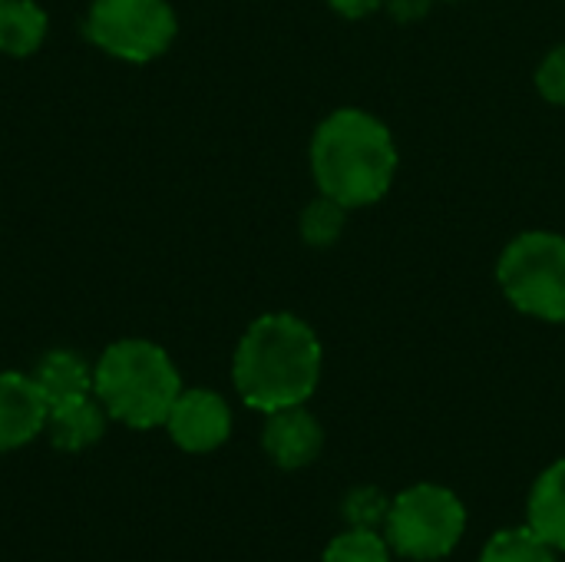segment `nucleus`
Instances as JSON below:
<instances>
[{
  "label": "nucleus",
  "mask_w": 565,
  "mask_h": 562,
  "mask_svg": "<svg viewBox=\"0 0 565 562\" xmlns=\"http://www.w3.org/2000/svg\"><path fill=\"white\" fill-rule=\"evenodd\" d=\"M321 368L324 348L315 328L298 315L271 311L255 318L242 335L232 358V381L252 411L271 414L305 404L321 384Z\"/></svg>",
  "instance_id": "obj_1"
},
{
  "label": "nucleus",
  "mask_w": 565,
  "mask_h": 562,
  "mask_svg": "<svg viewBox=\"0 0 565 562\" xmlns=\"http://www.w3.org/2000/svg\"><path fill=\"white\" fill-rule=\"evenodd\" d=\"M397 142L391 129L358 106L324 116L311 136V172L324 195L348 209L381 202L397 176Z\"/></svg>",
  "instance_id": "obj_2"
},
{
  "label": "nucleus",
  "mask_w": 565,
  "mask_h": 562,
  "mask_svg": "<svg viewBox=\"0 0 565 562\" xmlns=\"http://www.w3.org/2000/svg\"><path fill=\"white\" fill-rule=\"evenodd\" d=\"M93 394L106 407L109 421L132 431H152L166 424L175 397L182 394V378L156 341L122 338L93 364Z\"/></svg>",
  "instance_id": "obj_3"
},
{
  "label": "nucleus",
  "mask_w": 565,
  "mask_h": 562,
  "mask_svg": "<svg viewBox=\"0 0 565 562\" xmlns=\"http://www.w3.org/2000/svg\"><path fill=\"white\" fill-rule=\"evenodd\" d=\"M497 282L516 311L565 325V235L536 229L507 242L497 262Z\"/></svg>",
  "instance_id": "obj_4"
},
{
  "label": "nucleus",
  "mask_w": 565,
  "mask_h": 562,
  "mask_svg": "<svg viewBox=\"0 0 565 562\" xmlns=\"http://www.w3.org/2000/svg\"><path fill=\"white\" fill-rule=\"evenodd\" d=\"M467 533L463 500L440 484H414L391 500L384 537L404 560L434 562L450 556Z\"/></svg>",
  "instance_id": "obj_5"
},
{
  "label": "nucleus",
  "mask_w": 565,
  "mask_h": 562,
  "mask_svg": "<svg viewBox=\"0 0 565 562\" xmlns=\"http://www.w3.org/2000/svg\"><path fill=\"white\" fill-rule=\"evenodd\" d=\"M179 20L169 0H93L86 36L103 53L126 63H149L175 40Z\"/></svg>",
  "instance_id": "obj_6"
},
{
  "label": "nucleus",
  "mask_w": 565,
  "mask_h": 562,
  "mask_svg": "<svg viewBox=\"0 0 565 562\" xmlns=\"http://www.w3.org/2000/svg\"><path fill=\"white\" fill-rule=\"evenodd\" d=\"M172 444L185 454H212L232 437V407L209 388H182L166 424Z\"/></svg>",
  "instance_id": "obj_7"
},
{
  "label": "nucleus",
  "mask_w": 565,
  "mask_h": 562,
  "mask_svg": "<svg viewBox=\"0 0 565 562\" xmlns=\"http://www.w3.org/2000/svg\"><path fill=\"white\" fill-rule=\"evenodd\" d=\"M262 447H265V454H268V460L275 467L305 470L324 450V427L305 404L281 407V411L265 414Z\"/></svg>",
  "instance_id": "obj_8"
},
{
  "label": "nucleus",
  "mask_w": 565,
  "mask_h": 562,
  "mask_svg": "<svg viewBox=\"0 0 565 562\" xmlns=\"http://www.w3.org/2000/svg\"><path fill=\"white\" fill-rule=\"evenodd\" d=\"M50 404L36 381L20 371H0V454L20 450L46 427Z\"/></svg>",
  "instance_id": "obj_9"
},
{
  "label": "nucleus",
  "mask_w": 565,
  "mask_h": 562,
  "mask_svg": "<svg viewBox=\"0 0 565 562\" xmlns=\"http://www.w3.org/2000/svg\"><path fill=\"white\" fill-rule=\"evenodd\" d=\"M109 424L106 407L96 401V394H83V397H70L50 407L46 414V427L43 434L50 437V444L63 454H79L89 450L103 441Z\"/></svg>",
  "instance_id": "obj_10"
},
{
  "label": "nucleus",
  "mask_w": 565,
  "mask_h": 562,
  "mask_svg": "<svg viewBox=\"0 0 565 562\" xmlns=\"http://www.w3.org/2000/svg\"><path fill=\"white\" fill-rule=\"evenodd\" d=\"M526 523L556 550L565 553V457L550 464L530 490Z\"/></svg>",
  "instance_id": "obj_11"
},
{
  "label": "nucleus",
  "mask_w": 565,
  "mask_h": 562,
  "mask_svg": "<svg viewBox=\"0 0 565 562\" xmlns=\"http://www.w3.org/2000/svg\"><path fill=\"white\" fill-rule=\"evenodd\" d=\"M40 388V394L46 397V404H60L70 397H83L93 394V368L86 364L83 354L76 351H50L36 361L33 374H30Z\"/></svg>",
  "instance_id": "obj_12"
},
{
  "label": "nucleus",
  "mask_w": 565,
  "mask_h": 562,
  "mask_svg": "<svg viewBox=\"0 0 565 562\" xmlns=\"http://www.w3.org/2000/svg\"><path fill=\"white\" fill-rule=\"evenodd\" d=\"M46 10L36 0H0V53L33 56L46 40Z\"/></svg>",
  "instance_id": "obj_13"
},
{
  "label": "nucleus",
  "mask_w": 565,
  "mask_h": 562,
  "mask_svg": "<svg viewBox=\"0 0 565 562\" xmlns=\"http://www.w3.org/2000/svg\"><path fill=\"white\" fill-rule=\"evenodd\" d=\"M480 562H556V550L526 523L490 537Z\"/></svg>",
  "instance_id": "obj_14"
},
{
  "label": "nucleus",
  "mask_w": 565,
  "mask_h": 562,
  "mask_svg": "<svg viewBox=\"0 0 565 562\" xmlns=\"http://www.w3.org/2000/svg\"><path fill=\"white\" fill-rule=\"evenodd\" d=\"M298 229H301V238L311 248H331V245L341 242V235L348 229V205H341L338 199L321 192L315 202L305 205Z\"/></svg>",
  "instance_id": "obj_15"
},
{
  "label": "nucleus",
  "mask_w": 565,
  "mask_h": 562,
  "mask_svg": "<svg viewBox=\"0 0 565 562\" xmlns=\"http://www.w3.org/2000/svg\"><path fill=\"white\" fill-rule=\"evenodd\" d=\"M391 543L381 537V530H354L348 527L341 537H334L324 550L321 562H391Z\"/></svg>",
  "instance_id": "obj_16"
},
{
  "label": "nucleus",
  "mask_w": 565,
  "mask_h": 562,
  "mask_svg": "<svg viewBox=\"0 0 565 562\" xmlns=\"http://www.w3.org/2000/svg\"><path fill=\"white\" fill-rule=\"evenodd\" d=\"M391 513V497L381 487H354L341 500V517L354 530H381Z\"/></svg>",
  "instance_id": "obj_17"
},
{
  "label": "nucleus",
  "mask_w": 565,
  "mask_h": 562,
  "mask_svg": "<svg viewBox=\"0 0 565 562\" xmlns=\"http://www.w3.org/2000/svg\"><path fill=\"white\" fill-rule=\"evenodd\" d=\"M536 89L546 103L565 106V43L553 46L536 66Z\"/></svg>",
  "instance_id": "obj_18"
},
{
  "label": "nucleus",
  "mask_w": 565,
  "mask_h": 562,
  "mask_svg": "<svg viewBox=\"0 0 565 562\" xmlns=\"http://www.w3.org/2000/svg\"><path fill=\"white\" fill-rule=\"evenodd\" d=\"M430 3H434V0H384V10H387L394 20H401V23H414V20L427 17Z\"/></svg>",
  "instance_id": "obj_19"
},
{
  "label": "nucleus",
  "mask_w": 565,
  "mask_h": 562,
  "mask_svg": "<svg viewBox=\"0 0 565 562\" xmlns=\"http://www.w3.org/2000/svg\"><path fill=\"white\" fill-rule=\"evenodd\" d=\"M328 7L348 20H361V17H371L374 10H381L384 0H328Z\"/></svg>",
  "instance_id": "obj_20"
}]
</instances>
